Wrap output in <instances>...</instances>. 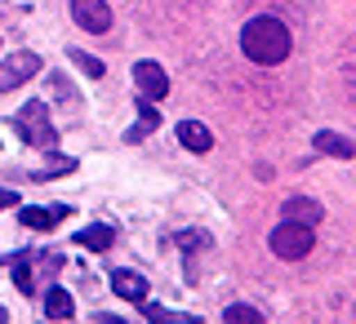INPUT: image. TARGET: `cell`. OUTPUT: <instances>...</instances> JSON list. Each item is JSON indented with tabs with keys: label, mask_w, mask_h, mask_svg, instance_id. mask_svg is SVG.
<instances>
[{
	"label": "cell",
	"mask_w": 356,
	"mask_h": 324,
	"mask_svg": "<svg viewBox=\"0 0 356 324\" xmlns=\"http://www.w3.org/2000/svg\"><path fill=\"white\" fill-rule=\"evenodd\" d=\"M241 49H245V58H250V62H259V67H276V62H285V58H289V49H294V36H289V27H285L281 18L259 14V18L245 22V31H241Z\"/></svg>",
	"instance_id": "1"
},
{
	"label": "cell",
	"mask_w": 356,
	"mask_h": 324,
	"mask_svg": "<svg viewBox=\"0 0 356 324\" xmlns=\"http://www.w3.org/2000/svg\"><path fill=\"white\" fill-rule=\"evenodd\" d=\"M14 129L22 133V142H31V147H40V151H54V142H58V133H54L49 125V107L44 103H27L14 116Z\"/></svg>",
	"instance_id": "2"
},
{
	"label": "cell",
	"mask_w": 356,
	"mask_h": 324,
	"mask_svg": "<svg viewBox=\"0 0 356 324\" xmlns=\"http://www.w3.org/2000/svg\"><path fill=\"white\" fill-rule=\"evenodd\" d=\"M267 244H272V253L281 262H298L312 253V227H303V222H281V227L267 236Z\"/></svg>",
	"instance_id": "3"
},
{
	"label": "cell",
	"mask_w": 356,
	"mask_h": 324,
	"mask_svg": "<svg viewBox=\"0 0 356 324\" xmlns=\"http://www.w3.org/2000/svg\"><path fill=\"white\" fill-rule=\"evenodd\" d=\"M134 85H138L143 103H161V98L170 94V76H165V67H161V62H152V58L134 62Z\"/></svg>",
	"instance_id": "4"
},
{
	"label": "cell",
	"mask_w": 356,
	"mask_h": 324,
	"mask_svg": "<svg viewBox=\"0 0 356 324\" xmlns=\"http://www.w3.org/2000/svg\"><path fill=\"white\" fill-rule=\"evenodd\" d=\"M40 58L36 53H9L5 62H0V94H9V89H18V85H27L31 76L40 71Z\"/></svg>",
	"instance_id": "5"
},
{
	"label": "cell",
	"mask_w": 356,
	"mask_h": 324,
	"mask_svg": "<svg viewBox=\"0 0 356 324\" xmlns=\"http://www.w3.org/2000/svg\"><path fill=\"white\" fill-rule=\"evenodd\" d=\"M72 18H76L81 31H94V36H107V31H111L107 0H72Z\"/></svg>",
	"instance_id": "6"
},
{
	"label": "cell",
	"mask_w": 356,
	"mask_h": 324,
	"mask_svg": "<svg viewBox=\"0 0 356 324\" xmlns=\"http://www.w3.org/2000/svg\"><path fill=\"white\" fill-rule=\"evenodd\" d=\"M281 214H285V222H303V227H316L321 222V200H312V196H289L285 205H281Z\"/></svg>",
	"instance_id": "7"
},
{
	"label": "cell",
	"mask_w": 356,
	"mask_h": 324,
	"mask_svg": "<svg viewBox=\"0 0 356 324\" xmlns=\"http://www.w3.org/2000/svg\"><path fill=\"white\" fill-rule=\"evenodd\" d=\"M178 142H183L187 151H196V155L214 151V133L200 125V120H178Z\"/></svg>",
	"instance_id": "8"
},
{
	"label": "cell",
	"mask_w": 356,
	"mask_h": 324,
	"mask_svg": "<svg viewBox=\"0 0 356 324\" xmlns=\"http://www.w3.org/2000/svg\"><path fill=\"white\" fill-rule=\"evenodd\" d=\"M312 147L325 151V155H334V160H352V155H356V142L343 138V133H334V129H321L316 138H312Z\"/></svg>",
	"instance_id": "9"
},
{
	"label": "cell",
	"mask_w": 356,
	"mask_h": 324,
	"mask_svg": "<svg viewBox=\"0 0 356 324\" xmlns=\"http://www.w3.org/2000/svg\"><path fill=\"white\" fill-rule=\"evenodd\" d=\"M67 214H72L67 205H49V209H22L18 222H22V227H31V231H49L54 222H63Z\"/></svg>",
	"instance_id": "10"
},
{
	"label": "cell",
	"mask_w": 356,
	"mask_h": 324,
	"mask_svg": "<svg viewBox=\"0 0 356 324\" xmlns=\"http://www.w3.org/2000/svg\"><path fill=\"white\" fill-rule=\"evenodd\" d=\"M111 240H116V231H111L107 222H94V227H85V231H76V236H72V244H81V249H89V253L111 249Z\"/></svg>",
	"instance_id": "11"
},
{
	"label": "cell",
	"mask_w": 356,
	"mask_h": 324,
	"mask_svg": "<svg viewBox=\"0 0 356 324\" xmlns=\"http://www.w3.org/2000/svg\"><path fill=\"white\" fill-rule=\"evenodd\" d=\"M44 316H49V320H72V316H76L72 293H67V289H58V284H49V289H44Z\"/></svg>",
	"instance_id": "12"
},
{
	"label": "cell",
	"mask_w": 356,
	"mask_h": 324,
	"mask_svg": "<svg viewBox=\"0 0 356 324\" xmlns=\"http://www.w3.org/2000/svg\"><path fill=\"white\" fill-rule=\"evenodd\" d=\"M111 289H116L120 298H129V302H143V298H147V280H143L138 271H116L111 275Z\"/></svg>",
	"instance_id": "13"
},
{
	"label": "cell",
	"mask_w": 356,
	"mask_h": 324,
	"mask_svg": "<svg viewBox=\"0 0 356 324\" xmlns=\"http://www.w3.org/2000/svg\"><path fill=\"white\" fill-rule=\"evenodd\" d=\"M14 284H18V293L36 298V275H31V253H18V258H14Z\"/></svg>",
	"instance_id": "14"
},
{
	"label": "cell",
	"mask_w": 356,
	"mask_h": 324,
	"mask_svg": "<svg viewBox=\"0 0 356 324\" xmlns=\"http://www.w3.org/2000/svg\"><path fill=\"white\" fill-rule=\"evenodd\" d=\"M156 125H161V116H156V107H143V103H138V125H134V129L125 133V142H143V138H147V133H152Z\"/></svg>",
	"instance_id": "15"
},
{
	"label": "cell",
	"mask_w": 356,
	"mask_h": 324,
	"mask_svg": "<svg viewBox=\"0 0 356 324\" xmlns=\"http://www.w3.org/2000/svg\"><path fill=\"white\" fill-rule=\"evenodd\" d=\"M222 320H227V324H259L263 316H259V307H245V302H232L227 311H222Z\"/></svg>",
	"instance_id": "16"
},
{
	"label": "cell",
	"mask_w": 356,
	"mask_h": 324,
	"mask_svg": "<svg viewBox=\"0 0 356 324\" xmlns=\"http://www.w3.org/2000/svg\"><path fill=\"white\" fill-rule=\"evenodd\" d=\"M67 58H72L76 67H81V71L89 76V80H98V76H103V62H98L94 53H85V49H67Z\"/></svg>",
	"instance_id": "17"
},
{
	"label": "cell",
	"mask_w": 356,
	"mask_h": 324,
	"mask_svg": "<svg viewBox=\"0 0 356 324\" xmlns=\"http://www.w3.org/2000/svg\"><path fill=\"white\" fill-rule=\"evenodd\" d=\"M63 173H76V160H67V155H49V164H44L40 173H31V178H63Z\"/></svg>",
	"instance_id": "18"
},
{
	"label": "cell",
	"mask_w": 356,
	"mask_h": 324,
	"mask_svg": "<svg viewBox=\"0 0 356 324\" xmlns=\"http://www.w3.org/2000/svg\"><path fill=\"white\" fill-rule=\"evenodd\" d=\"M143 320H152V324H170V320H187V316H174V311H165V307H156V302H147V298H143Z\"/></svg>",
	"instance_id": "19"
},
{
	"label": "cell",
	"mask_w": 356,
	"mask_h": 324,
	"mask_svg": "<svg viewBox=\"0 0 356 324\" xmlns=\"http://www.w3.org/2000/svg\"><path fill=\"white\" fill-rule=\"evenodd\" d=\"M18 205V196L14 191H0V209H14Z\"/></svg>",
	"instance_id": "20"
},
{
	"label": "cell",
	"mask_w": 356,
	"mask_h": 324,
	"mask_svg": "<svg viewBox=\"0 0 356 324\" xmlns=\"http://www.w3.org/2000/svg\"><path fill=\"white\" fill-rule=\"evenodd\" d=\"M5 320H9V311H5V307H0V324H5Z\"/></svg>",
	"instance_id": "21"
}]
</instances>
